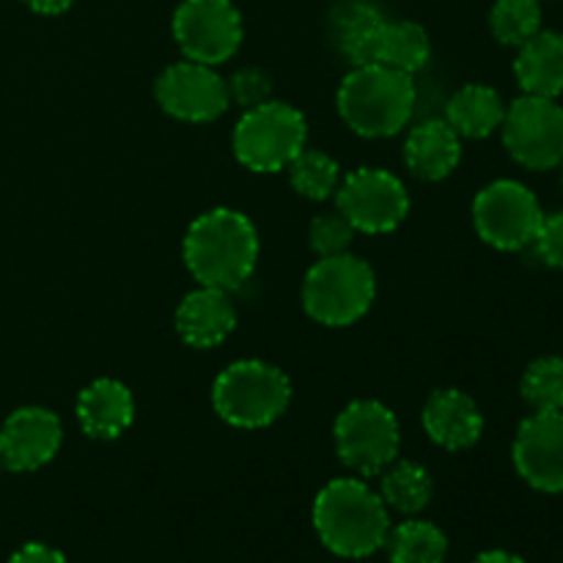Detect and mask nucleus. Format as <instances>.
<instances>
[{
  "instance_id": "nucleus-1",
  "label": "nucleus",
  "mask_w": 563,
  "mask_h": 563,
  "mask_svg": "<svg viewBox=\"0 0 563 563\" xmlns=\"http://www.w3.org/2000/svg\"><path fill=\"white\" fill-rule=\"evenodd\" d=\"M258 231L236 209L218 207L198 214L181 242V256L198 286L234 291L258 264Z\"/></svg>"
},
{
  "instance_id": "nucleus-2",
  "label": "nucleus",
  "mask_w": 563,
  "mask_h": 563,
  "mask_svg": "<svg viewBox=\"0 0 563 563\" xmlns=\"http://www.w3.org/2000/svg\"><path fill=\"white\" fill-rule=\"evenodd\" d=\"M313 528L330 553L368 559L390 533L388 506L361 478H333L313 500Z\"/></svg>"
},
{
  "instance_id": "nucleus-3",
  "label": "nucleus",
  "mask_w": 563,
  "mask_h": 563,
  "mask_svg": "<svg viewBox=\"0 0 563 563\" xmlns=\"http://www.w3.org/2000/svg\"><path fill=\"white\" fill-rule=\"evenodd\" d=\"M416 82L410 75L379 64L352 66L341 80L335 108L341 121L363 137L399 135L416 113Z\"/></svg>"
},
{
  "instance_id": "nucleus-4",
  "label": "nucleus",
  "mask_w": 563,
  "mask_h": 563,
  "mask_svg": "<svg viewBox=\"0 0 563 563\" xmlns=\"http://www.w3.org/2000/svg\"><path fill=\"white\" fill-rule=\"evenodd\" d=\"M212 405L229 427L264 429L289 410L291 383L273 363L236 361L214 379Z\"/></svg>"
},
{
  "instance_id": "nucleus-5",
  "label": "nucleus",
  "mask_w": 563,
  "mask_h": 563,
  "mask_svg": "<svg viewBox=\"0 0 563 563\" xmlns=\"http://www.w3.org/2000/svg\"><path fill=\"white\" fill-rule=\"evenodd\" d=\"M377 297V275L368 262L341 253L319 258L302 280V308L324 328H350L368 313Z\"/></svg>"
},
{
  "instance_id": "nucleus-6",
  "label": "nucleus",
  "mask_w": 563,
  "mask_h": 563,
  "mask_svg": "<svg viewBox=\"0 0 563 563\" xmlns=\"http://www.w3.org/2000/svg\"><path fill=\"white\" fill-rule=\"evenodd\" d=\"M308 121L286 102L258 104L242 110L234 126V157L253 174H278L306 148Z\"/></svg>"
},
{
  "instance_id": "nucleus-7",
  "label": "nucleus",
  "mask_w": 563,
  "mask_h": 563,
  "mask_svg": "<svg viewBox=\"0 0 563 563\" xmlns=\"http://www.w3.org/2000/svg\"><path fill=\"white\" fill-rule=\"evenodd\" d=\"M339 460L361 478L379 476L396 462L401 445L399 418L377 399H357L339 412L333 423Z\"/></svg>"
},
{
  "instance_id": "nucleus-8",
  "label": "nucleus",
  "mask_w": 563,
  "mask_h": 563,
  "mask_svg": "<svg viewBox=\"0 0 563 563\" xmlns=\"http://www.w3.org/2000/svg\"><path fill=\"white\" fill-rule=\"evenodd\" d=\"M544 209L537 192L517 179H498L484 187L473 201L476 234L495 251H526L531 247Z\"/></svg>"
},
{
  "instance_id": "nucleus-9",
  "label": "nucleus",
  "mask_w": 563,
  "mask_h": 563,
  "mask_svg": "<svg viewBox=\"0 0 563 563\" xmlns=\"http://www.w3.org/2000/svg\"><path fill=\"white\" fill-rule=\"evenodd\" d=\"M504 146L528 170H553L563 163V108L559 99L522 93L506 104Z\"/></svg>"
},
{
  "instance_id": "nucleus-10",
  "label": "nucleus",
  "mask_w": 563,
  "mask_h": 563,
  "mask_svg": "<svg viewBox=\"0 0 563 563\" xmlns=\"http://www.w3.org/2000/svg\"><path fill=\"white\" fill-rule=\"evenodd\" d=\"M335 209L361 234H390L410 212V192L405 181L385 168H357L341 179Z\"/></svg>"
},
{
  "instance_id": "nucleus-11",
  "label": "nucleus",
  "mask_w": 563,
  "mask_h": 563,
  "mask_svg": "<svg viewBox=\"0 0 563 563\" xmlns=\"http://www.w3.org/2000/svg\"><path fill=\"white\" fill-rule=\"evenodd\" d=\"M245 27L231 0H181L174 11V38L187 60L220 66L236 55Z\"/></svg>"
},
{
  "instance_id": "nucleus-12",
  "label": "nucleus",
  "mask_w": 563,
  "mask_h": 563,
  "mask_svg": "<svg viewBox=\"0 0 563 563\" xmlns=\"http://www.w3.org/2000/svg\"><path fill=\"white\" fill-rule=\"evenodd\" d=\"M154 97L165 113L187 124H207L231 108L229 86L214 66L187 58L163 69L154 82Z\"/></svg>"
},
{
  "instance_id": "nucleus-13",
  "label": "nucleus",
  "mask_w": 563,
  "mask_h": 563,
  "mask_svg": "<svg viewBox=\"0 0 563 563\" xmlns=\"http://www.w3.org/2000/svg\"><path fill=\"white\" fill-rule=\"evenodd\" d=\"M511 460L528 487L563 493V412H531L517 429Z\"/></svg>"
},
{
  "instance_id": "nucleus-14",
  "label": "nucleus",
  "mask_w": 563,
  "mask_h": 563,
  "mask_svg": "<svg viewBox=\"0 0 563 563\" xmlns=\"http://www.w3.org/2000/svg\"><path fill=\"white\" fill-rule=\"evenodd\" d=\"M64 443L60 418L47 407H20L0 427V465L11 473H31L55 460Z\"/></svg>"
},
{
  "instance_id": "nucleus-15",
  "label": "nucleus",
  "mask_w": 563,
  "mask_h": 563,
  "mask_svg": "<svg viewBox=\"0 0 563 563\" xmlns=\"http://www.w3.org/2000/svg\"><path fill=\"white\" fill-rule=\"evenodd\" d=\"M423 432L445 451H467L482 440L484 412L471 394L440 388L427 399L421 412Z\"/></svg>"
},
{
  "instance_id": "nucleus-16",
  "label": "nucleus",
  "mask_w": 563,
  "mask_h": 563,
  "mask_svg": "<svg viewBox=\"0 0 563 563\" xmlns=\"http://www.w3.org/2000/svg\"><path fill=\"white\" fill-rule=\"evenodd\" d=\"M236 328V308L229 291L198 286L176 308V333L192 350H214Z\"/></svg>"
},
{
  "instance_id": "nucleus-17",
  "label": "nucleus",
  "mask_w": 563,
  "mask_h": 563,
  "mask_svg": "<svg viewBox=\"0 0 563 563\" xmlns=\"http://www.w3.org/2000/svg\"><path fill=\"white\" fill-rule=\"evenodd\" d=\"M77 421L91 440H115L135 421L132 390L119 379H93L77 396Z\"/></svg>"
},
{
  "instance_id": "nucleus-18",
  "label": "nucleus",
  "mask_w": 563,
  "mask_h": 563,
  "mask_svg": "<svg viewBox=\"0 0 563 563\" xmlns=\"http://www.w3.org/2000/svg\"><path fill=\"white\" fill-rule=\"evenodd\" d=\"M462 159V137L445 119H429L412 126L405 141V165L416 179L440 181L456 170Z\"/></svg>"
},
{
  "instance_id": "nucleus-19",
  "label": "nucleus",
  "mask_w": 563,
  "mask_h": 563,
  "mask_svg": "<svg viewBox=\"0 0 563 563\" xmlns=\"http://www.w3.org/2000/svg\"><path fill=\"white\" fill-rule=\"evenodd\" d=\"M515 77L522 93L544 99H559L563 93V33L539 31L517 47Z\"/></svg>"
},
{
  "instance_id": "nucleus-20",
  "label": "nucleus",
  "mask_w": 563,
  "mask_h": 563,
  "mask_svg": "<svg viewBox=\"0 0 563 563\" xmlns=\"http://www.w3.org/2000/svg\"><path fill=\"white\" fill-rule=\"evenodd\" d=\"M385 20L388 16L372 0H341L330 14V33H333L335 49L352 66L372 64L374 44H377Z\"/></svg>"
},
{
  "instance_id": "nucleus-21",
  "label": "nucleus",
  "mask_w": 563,
  "mask_h": 563,
  "mask_svg": "<svg viewBox=\"0 0 563 563\" xmlns=\"http://www.w3.org/2000/svg\"><path fill=\"white\" fill-rule=\"evenodd\" d=\"M506 115V102L493 86L467 82L445 104V121L451 130L467 141H482L500 130Z\"/></svg>"
},
{
  "instance_id": "nucleus-22",
  "label": "nucleus",
  "mask_w": 563,
  "mask_h": 563,
  "mask_svg": "<svg viewBox=\"0 0 563 563\" xmlns=\"http://www.w3.org/2000/svg\"><path fill=\"white\" fill-rule=\"evenodd\" d=\"M429 55H432V42L427 27L412 20H385L374 44L372 64L412 77L429 64Z\"/></svg>"
},
{
  "instance_id": "nucleus-23",
  "label": "nucleus",
  "mask_w": 563,
  "mask_h": 563,
  "mask_svg": "<svg viewBox=\"0 0 563 563\" xmlns=\"http://www.w3.org/2000/svg\"><path fill=\"white\" fill-rule=\"evenodd\" d=\"M379 476V498L399 515H418L432 500V476L418 462H390Z\"/></svg>"
},
{
  "instance_id": "nucleus-24",
  "label": "nucleus",
  "mask_w": 563,
  "mask_h": 563,
  "mask_svg": "<svg viewBox=\"0 0 563 563\" xmlns=\"http://www.w3.org/2000/svg\"><path fill=\"white\" fill-rule=\"evenodd\" d=\"M390 563H443L449 555V539L427 520H407L385 539Z\"/></svg>"
},
{
  "instance_id": "nucleus-25",
  "label": "nucleus",
  "mask_w": 563,
  "mask_h": 563,
  "mask_svg": "<svg viewBox=\"0 0 563 563\" xmlns=\"http://www.w3.org/2000/svg\"><path fill=\"white\" fill-rule=\"evenodd\" d=\"M286 170H289L291 187L308 201H328L341 185L339 163L319 148H302Z\"/></svg>"
},
{
  "instance_id": "nucleus-26",
  "label": "nucleus",
  "mask_w": 563,
  "mask_h": 563,
  "mask_svg": "<svg viewBox=\"0 0 563 563\" xmlns=\"http://www.w3.org/2000/svg\"><path fill=\"white\" fill-rule=\"evenodd\" d=\"M489 31L506 47H522L542 31V3L539 0H495L489 11Z\"/></svg>"
},
{
  "instance_id": "nucleus-27",
  "label": "nucleus",
  "mask_w": 563,
  "mask_h": 563,
  "mask_svg": "<svg viewBox=\"0 0 563 563\" xmlns=\"http://www.w3.org/2000/svg\"><path fill=\"white\" fill-rule=\"evenodd\" d=\"M520 394L533 412H563V357L533 361L522 374Z\"/></svg>"
},
{
  "instance_id": "nucleus-28",
  "label": "nucleus",
  "mask_w": 563,
  "mask_h": 563,
  "mask_svg": "<svg viewBox=\"0 0 563 563\" xmlns=\"http://www.w3.org/2000/svg\"><path fill=\"white\" fill-rule=\"evenodd\" d=\"M355 234L357 231L352 229L350 220L335 209V212H322L311 220V225H308V245H311V251L319 258L341 256V253H350Z\"/></svg>"
},
{
  "instance_id": "nucleus-29",
  "label": "nucleus",
  "mask_w": 563,
  "mask_h": 563,
  "mask_svg": "<svg viewBox=\"0 0 563 563\" xmlns=\"http://www.w3.org/2000/svg\"><path fill=\"white\" fill-rule=\"evenodd\" d=\"M225 86H229L231 104L242 110L258 108L273 99V77L258 66H242L225 80Z\"/></svg>"
},
{
  "instance_id": "nucleus-30",
  "label": "nucleus",
  "mask_w": 563,
  "mask_h": 563,
  "mask_svg": "<svg viewBox=\"0 0 563 563\" xmlns=\"http://www.w3.org/2000/svg\"><path fill=\"white\" fill-rule=\"evenodd\" d=\"M531 247L544 267L563 269V209L544 214Z\"/></svg>"
},
{
  "instance_id": "nucleus-31",
  "label": "nucleus",
  "mask_w": 563,
  "mask_h": 563,
  "mask_svg": "<svg viewBox=\"0 0 563 563\" xmlns=\"http://www.w3.org/2000/svg\"><path fill=\"white\" fill-rule=\"evenodd\" d=\"M9 563H66V559L58 553V550L47 548V544L31 542L25 544V548L16 550Z\"/></svg>"
},
{
  "instance_id": "nucleus-32",
  "label": "nucleus",
  "mask_w": 563,
  "mask_h": 563,
  "mask_svg": "<svg viewBox=\"0 0 563 563\" xmlns=\"http://www.w3.org/2000/svg\"><path fill=\"white\" fill-rule=\"evenodd\" d=\"M22 3H25L31 11H36V14L58 16L64 14V11H69L75 0H22Z\"/></svg>"
},
{
  "instance_id": "nucleus-33",
  "label": "nucleus",
  "mask_w": 563,
  "mask_h": 563,
  "mask_svg": "<svg viewBox=\"0 0 563 563\" xmlns=\"http://www.w3.org/2000/svg\"><path fill=\"white\" fill-rule=\"evenodd\" d=\"M476 563H526L520 555L506 553V550H489V553H482Z\"/></svg>"
},
{
  "instance_id": "nucleus-34",
  "label": "nucleus",
  "mask_w": 563,
  "mask_h": 563,
  "mask_svg": "<svg viewBox=\"0 0 563 563\" xmlns=\"http://www.w3.org/2000/svg\"><path fill=\"white\" fill-rule=\"evenodd\" d=\"M559 168H561V181H563V163L559 165Z\"/></svg>"
}]
</instances>
